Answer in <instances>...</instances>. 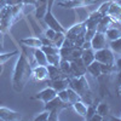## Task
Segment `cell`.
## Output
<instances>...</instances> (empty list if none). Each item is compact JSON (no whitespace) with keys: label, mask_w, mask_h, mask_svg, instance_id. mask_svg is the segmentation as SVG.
Wrapping results in <instances>:
<instances>
[{"label":"cell","mask_w":121,"mask_h":121,"mask_svg":"<svg viewBox=\"0 0 121 121\" xmlns=\"http://www.w3.org/2000/svg\"><path fill=\"white\" fill-rule=\"evenodd\" d=\"M32 69L33 67L30 65L27 55L24 52L19 53L12 73V87L16 92H22L24 90L27 82L32 78Z\"/></svg>","instance_id":"cell-1"},{"label":"cell","mask_w":121,"mask_h":121,"mask_svg":"<svg viewBox=\"0 0 121 121\" xmlns=\"http://www.w3.org/2000/svg\"><path fill=\"white\" fill-rule=\"evenodd\" d=\"M44 104H45V110H47V112L50 113L48 120H51V121L59 120V114H60L62 110L72 108V104L63 102L58 96H56L53 99H51L50 102L44 103Z\"/></svg>","instance_id":"cell-2"},{"label":"cell","mask_w":121,"mask_h":121,"mask_svg":"<svg viewBox=\"0 0 121 121\" xmlns=\"http://www.w3.org/2000/svg\"><path fill=\"white\" fill-rule=\"evenodd\" d=\"M69 87L73 88L75 92L82 98L85 97H91L92 92H91V87L88 85V81L85 75H81L79 78H70L69 80Z\"/></svg>","instance_id":"cell-3"},{"label":"cell","mask_w":121,"mask_h":121,"mask_svg":"<svg viewBox=\"0 0 121 121\" xmlns=\"http://www.w3.org/2000/svg\"><path fill=\"white\" fill-rule=\"evenodd\" d=\"M95 59L98 60L99 63L114 65V63H115V53L112 51L110 47H104V48H100V50L95 51Z\"/></svg>","instance_id":"cell-4"},{"label":"cell","mask_w":121,"mask_h":121,"mask_svg":"<svg viewBox=\"0 0 121 121\" xmlns=\"http://www.w3.org/2000/svg\"><path fill=\"white\" fill-rule=\"evenodd\" d=\"M86 24L85 22H79V23H75L74 26H72L69 29H65V38L67 39H70V40H73V41H75L76 39L79 38H82L85 36V33H86Z\"/></svg>","instance_id":"cell-5"},{"label":"cell","mask_w":121,"mask_h":121,"mask_svg":"<svg viewBox=\"0 0 121 121\" xmlns=\"http://www.w3.org/2000/svg\"><path fill=\"white\" fill-rule=\"evenodd\" d=\"M86 72V65L84 64L81 57L76 58L74 60H70V74L69 78H79L81 75H85Z\"/></svg>","instance_id":"cell-6"},{"label":"cell","mask_w":121,"mask_h":121,"mask_svg":"<svg viewBox=\"0 0 121 121\" xmlns=\"http://www.w3.org/2000/svg\"><path fill=\"white\" fill-rule=\"evenodd\" d=\"M57 96L63 100V102L65 103H69V104H73L75 102H78V100H81V97H80L75 91L73 88H65L63 91H59V92H57Z\"/></svg>","instance_id":"cell-7"},{"label":"cell","mask_w":121,"mask_h":121,"mask_svg":"<svg viewBox=\"0 0 121 121\" xmlns=\"http://www.w3.org/2000/svg\"><path fill=\"white\" fill-rule=\"evenodd\" d=\"M96 3V0H65L58 3V6L63 9H81Z\"/></svg>","instance_id":"cell-8"},{"label":"cell","mask_w":121,"mask_h":121,"mask_svg":"<svg viewBox=\"0 0 121 121\" xmlns=\"http://www.w3.org/2000/svg\"><path fill=\"white\" fill-rule=\"evenodd\" d=\"M56 96H57V91L55 88H52L51 86H47L46 88H44V90L40 91V92H38L33 98L38 99V100H41V102H44V103H47L51 99H53Z\"/></svg>","instance_id":"cell-9"},{"label":"cell","mask_w":121,"mask_h":121,"mask_svg":"<svg viewBox=\"0 0 121 121\" xmlns=\"http://www.w3.org/2000/svg\"><path fill=\"white\" fill-rule=\"evenodd\" d=\"M22 119V114L5 107H0V121H17Z\"/></svg>","instance_id":"cell-10"},{"label":"cell","mask_w":121,"mask_h":121,"mask_svg":"<svg viewBox=\"0 0 121 121\" xmlns=\"http://www.w3.org/2000/svg\"><path fill=\"white\" fill-rule=\"evenodd\" d=\"M32 78L35 81H45L48 80V72L46 65H36L32 69Z\"/></svg>","instance_id":"cell-11"},{"label":"cell","mask_w":121,"mask_h":121,"mask_svg":"<svg viewBox=\"0 0 121 121\" xmlns=\"http://www.w3.org/2000/svg\"><path fill=\"white\" fill-rule=\"evenodd\" d=\"M91 45H92V48L95 50V51L107 47V38H105V34L102 33V32H96L95 36L92 38V40H91Z\"/></svg>","instance_id":"cell-12"},{"label":"cell","mask_w":121,"mask_h":121,"mask_svg":"<svg viewBox=\"0 0 121 121\" xmlns=\"http://www.w3.org/2000/svg\"><path fill=\"white\" fill-rule=\"evenodd\" d=\"M102 15H100L98 11H95L92 13H90L86 18H85V24H86V28L87 29H96L97 30V27H98V23L100 22L102 19Z\"/></svg>","instance_id":"cell-13"},{"label":"cell","mask_w":121,"mask_h":121,"mask_svg":"<svg viewBox=\"0 0 121 121\" xmlns=\"http://www.w3.org/2000/svg\"><path fill=\"white\" fill-rule=\"evenodd\" d=\"M69 80H70V78L65 76V78L57 79V80H50L47 84H48V86L55 88L57 92H59V91H63V90L69 87Z\"/></svg>","instance_id":"cell-14"},{"label":"cell","mask_w":121,"mask_h":121,"mask_svg":"<svg viewBox=\"0 0 121 121\" xmlns=\"http://www.w3.org/2000/svg\"><path fill=\"white\" fill-rule=\"evenodd\" d=\"M46 67H47V72H48V80H57V79H62L67 76L58 65L47 64Z\"/></svg>","instance_id":"cell-15"},{"label":"cell","mask_w":121,"mask_h":121,"mask_svg":"<svg viewBox=\"0 0 121 121\" xmlns=\"http://www.w3.org/2000/svg\"><path fill=\"white\" fill-rule=\"evenodd\" d=\"M19 43L23 44L26 47H30V48H40L43 46L41 39L36 38V36H29V38L21 39V40H19Z\"/></svg>","instance_id":"cell-16"},{"label":"cell","mask_w":121,"mask_h":121,"mask_svg":"<svg viewBox=\"0 0 121 121\" xmlns=\"http://www.w3.org/2000/svg\"><path fill=\"white\" fill-rule=\"evenodd\" d=\"M34 7H35L36 19H44V16L47 10V0H36Z\"/></svg>","instance_id":"cell-17"},{"label":"cell","mask_w":121,"mask_h":121,"mask_svg":"<svg viewBox=\"0 0 121 121\" xmlns=\"http://www.w3.org/2000/svg\"><path fill=\"white\" fill-rule=\"evenodd\" d=\"M86 72L90 74V75H92L93 78H100L102 76V72H100V63L98 62V60H93L92 63H91L90 65L86 67Z\"/></svg>","instance_id":"cell-18"},{"label":"cell","mask_w":121,"mask_h":121,"mask_svg":"<svg viewBox=\"0 0 121 121\" xmlns=\"http://www.w3.org/2000/svg\"><path fill=\"white\" fill-rule=\"evenodd\" d=\"M81 59H82V62H84V64H85L86 67H87V65H90V64L95 60V50H93L92 47L82 50Z\"/></svg>","instance_id":"cell-19"},{"label":"cell","mask_w":121,"mask_h":121,"mask_svg":"<svg viewBox=\"0 0 121 121\" xmlns=\"http://www.w3.org/2000/svg\"><path fill=\"white\" fill-rule=\"evenodd\" d=\"M34 59L38 65H47V58H46V55L45 52L40 48H34Z\"/></svg>","instance_id":"cell-20"},{"label":"cell","mask_w":121,"mask_h":121,"mask_svg":"<svg viewBox=\"0 0 121 121\" xmlns=\"http://www.w3.org/2000/svg\"><path fill=\"white\" fill-rule=\"evenodd\" d=\"M72 108L75 110V113L78 115H80L81 117H86V114H87V105L82 102V100H78V102L73 103L72 104Z\"/></svg>","instance_id":"cell-21"},{"label":"cell","mask_w":121,"mask_h":121,"mask_svg":"<svg viewBox=\"0 0 121 121\" xmlns=\"http://www.w3.org/2000/svg\"><path fill=\"white\" fill-rule=\"evenodd\" d=\"M108 15L114 19H117L121 16V4H119L116 1H112L110 7H109V11H108Z\"/></svg>","instance_id":"cell-22"},{"label":"cell","mask_w":121,"mask_h":121,"mask_svg":"<svg viewBox=\"0 0 121 121\" xmlns=\"http://www.w3.org/2000/svg\"><path fill=\"white\" fill-rule=\"evenodd\" d=\"M113 19H114V18H112L109 15L103 16V17H102V19H100V22L98 23L97 32H102V33H104L105 30L110 27V24H112V22H113Z\"/></svg>","instance_id":"cell-23"},{"label":"cell","mask_w":121,"mask_h":121,"mask_svg":"<svg viewBox=\"0 0 121 121\" xmlns=\"http://www.w3.org/2000/svg\"><path fill=\"white\" fill-rule=\"evenodd\" d=\"M98 103H99V100L98 99H95L92 103L87 105V114H86L85 120H91V119H92V116L97 113V104Z\"/></svg>","instance_id":"cell-24"},{"label":"cell","mask_w":121,"mask_h":121,"mask_svg":"<svg viewBox=\"0 0 121 121\" xmlns=\"http://www.w3.org/2000/svg\"><path fill=\"white\" fill-rule=\"evenodd\" d=\"M97 114H99L100 116L107 117L108 115H110V107L107 103H98L97 104Z\"/></svg>","instance_id":"cell-25"},{"label":"cell","mask_w":121,"mask_h":121,"mask_svg":"<svg viewBox=\"0 0 121 121\" xmlns=\"http://www.w3.org/2000/svg\"><path fill=\"white\" fill-rule=\"evenodd\" d=\"M109 47L112 48V51L116 55H121V36L113 40V41H109Z\"/></svg>","instance_id":"cell-26"},{"label":"cell","mask_w":121,"mask_h":121,"mask_svg":"<svg viewBox=\"0 0 121 121\" xmlns=\"http://www.w3.org/2000/svg\"><path fill=\"white\" fill-rule=\"evenodd\" d=\"M46 58H47V63L52 64V65H59V62H60V59H62L59 52L52 53V55H46Z\"/></svg>","instance_id":"cell-27"},{"label":"cell","mask_w":121,"mask_h":121,"mask_svg":"<svg viewBox=\"0 0 121 121\" xmlns=\"http://www.w3.org/2000/svg\"><path fill=\"white\" fill-rule=\"evenodd\" d=\"M58 67H59L60 70H62V72L69 78V74H70V60L62 58V59H60V62H59V65H58Z\"/></svg>","instance_id":"cell-28"},{"label":"cell","mask_w":121,"mask_h":121,"mask_svg":"<svg viewBox=\"0 0 121 121\" xmlns=\"http://www.w3.org/2000/svg\"><path fill=\"white\" fill-rule=\"evenodd\" d=\"M64 39H65V34H64V33H62V32H57L55 39L52 40V43H53V45H55L56 47L60 48V47H62V45H63Z\"/></svg>","instance_id":"cell-29"},{"label":"cell","mask_w":121,"mask_h":121,"mask_svg":"<svg viewBox=\"0 0 121 121\" xmlns=\"http://www.w3.org/2000/svg\"><path fill=\"white\" fill-rule=\"evenodd\" d=\"M16 55H19V51H17V50L16 51H12V52H5V53L0 52V65H3L4 63H6L10 58L16 56Z\"/></svg>","instance_id":"cell-30"},{"label":"cell","mask_w":121,"mask_h":121,"mask_svg":"<svg viewBox=\"0 0 121 121\" xmlns=\"http://www.w3.org/2000/svg\"><path fill=\"white\" fill-rule=\"evenodd\" d=\"M112 1L113 0H110V1H105V3H103L102 5H100L99 7H98V10L97 11L102 15V16H105V15H108V11H109V7H110V4H112Z\"/></svg>","instance_id":"cell-31"},{"label":"cell","mask_w":121,"mask_h":121,"mask_svg":"<svg viewBox=\"0 0 121 121\" xmlns=\"http://www.w3.org/2000/svg\"><path fill=\"white\" fill-rule=\"evenodd\" d=\"M48 116H50V113L47 112V110H44V112L39 113L34 117V121H47L48 120Z\"/></svg>","instance_id":"cell-32"},{"label":"cell","mask_w":121,"mask_h":121,"mask_svg":"<svg viewBox=\"0 0 121 121\" xmlns=\"http://www.w3.org/2000/svg\"><path fill=\"white\" fill-rule=\"evenodd\" d=\"M56 30L55 29H52V28H50V27H47V29L44 32V36H46L47 39H50V40H53L55 39V36H56Z\"/></svg>","instance_id":"cell-33"},{"label":"cell","mask_w":121,"mask_h":121,"mask_svg":"<svg viewBox=\"0 0 121 121\" xmlns=\"http://www.w3.org/2000/svg\"><path fill=\"white\" fill-rule=\"evenodd\" d=\"M96 32H97L96 29H87L86 33H85V41H91L92 38L95 36Z\"/></svg>","instance_id":"cell-34"},{"label":"cell","mask_w":121,"mask_h":121,"mask_svg":"<svg viewBox=\"0 0 121 121\" xmlns=\"http://www.w3.org/2000/svg\"><path fill=\"white\" fill-rule=\"evenodd\" d=\"M5 4L7 6H18L23 4V0H5Z\"/></svg>","instance_id":"cell-35"},{"label":"cell","mask_w":121,"mask_h":121,"mask_svg":"<svg viewBox=\"0 0 121 121\" xmlns=\"http://www.w3.org/2000/svg\"><path fill=\"white\" fill-rule=\"evenodd\" d=\"M114 65H115V68H116V70H120L121 69V57L120 58H115V63H114Z\"/></svg>","instance_id":"cell-36"},{"label":"cell","mask_w":121,"mask_h":121,"mask_svg":"<svg viewBox=\"0 0 121 121\" xmlns=\"http://www.w3.org/2000/svg\"><path fill=\"white\" fill-rule=\"evenodd\" d=\"M116 82H117V86L121 85V69L116 72Z\"/></svg>","instance_id":"cell-37"},{"label":"cell","mask_w":121,"mask_h":121,"mask_svg":"<svg viewBox=\"0 0 121 121\" xmlns=\"http://www.w3.org/2000/svg\"><path fill=\"white\" fill-rule=\"evenodd\" d=\"M103 119H104L103 116H100L99 114H97V113H96V114L92 116V119H91V120H95V121H102Z\"/></svg>","instance_id":"cell-38"},{"label":"cell","mask_w":121,"mask_h":121,"mask_svg":"<svg viewBox=\"0 0 121 121\" xmlns=\"http://www.w3.org/2000/svg\"><path fill=\"white\" fill-rule=\"evenodd\" d=\"M36 0H23V5H35Z\"/></svg>","instance_id":"cell-39"},{"label":"cell","mask_w":121,"mask_h":121,"mask_svg":"<svg viewBox=\"0 0 121 121\" xmlns=\"http://www.w3.org/2000/svg\"><path fill=\"white\" fill-rule=\"evenodd\" d=\"M82 50H85V48H90V47H92V45H91V41H85L84 44H82Z\"/></svg>","instance_id":"cell-40"},{"label":"cell","mask_w":121,"mask_h":121,"mask_svg":"<svg viewBox=\"0 0 121 121\" xmlns=\"http://www.w3.org/2000/svg\"><path fill=\"white\" fill-rule=\"evenodd\" d=\"M3 40H0V51H1V50H3Z\"/></svg>","instance_id":"cell-41"},{"label":"cell","mask_w":121,"mask_h":121,"mask_svg":"<svg viewBox=\"0 0 121 121\" xmlns=\"http://www.w3.org/2000/svg\"><path fill=\"white\" fill-rule=\"evenodd\" d=\"M117 92L121 95V85H120V86H119V88H117Z\"/></svg>","instance_id":"cell-42"},{"label":"cell","mask_w":121,"mask_h":121,"mask_svg":"<svg viewBox=\"0 0 121 121\" xmlns=\"http://www.w3.org/2000/svg\"><path fill=\"white\" fill-rule=\"evenodd\" d=\"M4 30H3V26H1V23H0V33H3Z\"/></svg>","instance_id":"cell-43"},{"label":"cell","mask_w":121,"mask_h":121,"mask_svg":"<svg viewBox=\"0 0 121 121\" xmlns=\"http://www.w3.org/2000/svg\"><path fill=\"white\" fill-rule=\"evenodd\" d=\"M117 21H119V22H121V16H120V17L117 18Z\"/></svg>","instance_id":"cell-44"},{"label":"cell","mask_w":121,"mask_h":121,"mask_svg":"<svg viewBox=\"0 0 121 121\" xmlns=\"http://www.w3.org/2000/svg\"><path fill=\"white\" fill-rule=\"evenodd\" d=\"M120 120H121V117H120Z\"/></svg>","instance_id":"cell-45"}]
</instances>
